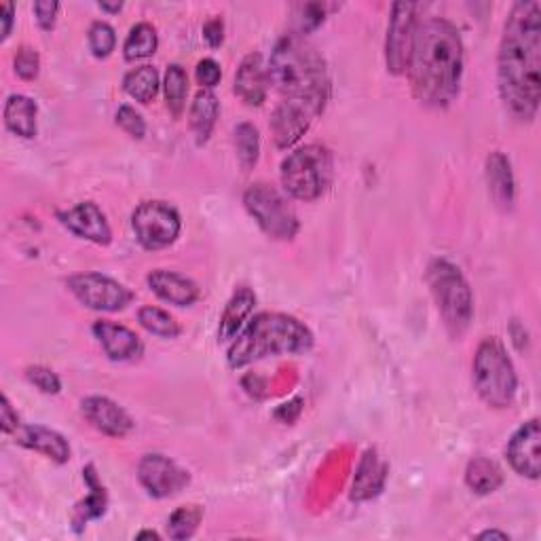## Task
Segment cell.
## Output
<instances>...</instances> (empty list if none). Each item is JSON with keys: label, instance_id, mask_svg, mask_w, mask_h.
Masks as SVG:
<instances>
[{"label": "cell", "instance_id": "1", "mask_svg": "<svg viewBox=\"0 0 541 541\" xmlns=\"http://www.w3.org/2000/svg\"><path fill=\"white\" fill-rule=\"evenodd\" d=\"M499 93L516 119H535L541 100V5L516 3L499 45Z\"/></svg>", "mask_w": 541, "mask_h": 541}, {"label": "cell", "instance_id": "2", "mask_svg": "<svg viewBox=\"0 0 541 541\" xmlns=\"http://www.w3.org/2000/svg\"><path fill=\"white\" fill-rule=\"evenodd\" d=\"M406 72L413 96L421 104L432 108L453 104L463 74V43L457 26L444 17L419 22Z\"/></svg>", "mask_w": 541, "mask_h": 541}, {"label": "cell", "instance_id": "3", "mask_svg": "<svg viewBox=\"0 0 541 541\" xmlns=\"http://www.w3.org/2000/svg\"><path fill=\"white\" fill-rule=\"evenodd\" d=\"M269 77L286 96L284 100H305L322 108L326 106L330 93L326 62L303 39V34L292 32L277 41L271 51Z\"/></svg>", "mask_w": 541, "mask_h": 541}, {"label": "cell", "instance_id": "4", "mask_svg": "<svg viewBox=\"0 0 541 541\" xmlns=\"http://www.w3.org/2000/svg\"><path fill=\"white\" fill-rule=\"evenodd\" d=\"M313 347L311 330L286 313H258L231 341L227 360L231 368H244L269 356L307 353Z\"/></svg>", "mask_w": 541, "mask_h": 541}, {"label": "cell", "instance_id": "5", "mask_svg": "<svg viewBox=\"0 0 541 541\" xmlns=\"http://www.w3.org/2000/svg\"><path fill=\"white\" fill-rule=\"evenodd\" d=\"M427 282L436 298L438 311L451 337L459 339L470 328L474 317V296L468 279L463 277L457 265L446 258L432 260L427 269Z\"/></svg>", "mask_w": 541, "mask_h": 541}, {"label": "cell", "instance_id": "6", "mask_svg": "<svg viewBox=\"0 0 541 541\" xmlns=\"http://www.w3.org/2000/svg\"><path fill=\"white\" fill-rule=\"evenodd\" d=\"M474 385L482 402L491 408H510L516 398L518 377L514 364L506 347L495 337L484 339L476 349Z\"/></svg>", "mask_w": 541, "mask_h": 541}, {"label": "cell", "instance_id": "7", "mask_svg": "<svg viewBox=\"0 0 541 541\" xmlns=\"http://www.w3.org/2000/svg\"><path fill=\"white\" fill-rule=\"evenodd\" d=\"M332 157L320 144H307L290 153L282 163L284 189L301 201H315L328 189Z\"/></svg>", "mask_w": 541, "mask_h": 541}, {"label": "cell", "instance_id": "8", "mask_svg": "<svg viewBox=\"0 0 541 541\" xmlns=\"http://www.w3.org/2000/svg\"><path fill=\"white\" fill-rule=\"evenodd\" d=\"M244 205L269 237L288 241L298 233V216L275 186L256 182L244 193Z\"/></svg>", "mask_w": 541, "mask_h": 541}, {"label": "cell", "instance_id": "9", "mask_svg": "<svg viewBox=\"0 0 541 541\" xmlns=\"http://www.w3.org/2000/svg\"><path fill=\"white\" fill-rule=\"evenodd\" d=\"M132 227L146 250L172 246L180 235L182 222L176 208L165 201H144L132 214Z\"/></svg>", "mask_w": 541, "mask_h": 541}, {"label": "cell", "instance_id": "10", "mask_svg": "<svg viewBox=\"0 0 541 541\" xmlns=\"http://www.w3.org/2000/svg\"><path fill=\"white\" fill-rule=\"evenodd\" d=\"M70 292L77 301L93 311H123L132 305L134 292L123 286L117 279L102 273H79L68 279Z\"/></svg>", "mask_w": 541, "mask_h": 541}, {"label": "cell", "instance_id": "11", "mask_svg": "<svg viewBox=\"0 0 541 541\" xmlns=\"http://www.w3.org/2000/svg\"><path fill=\"white\" fill-rule=\"evenodd\" d=\"M417 11L415 3H396L391 7L387 41H385V60L391 74H404L413 49V39L417 30Z\"/></svg>", "mask_w": 541, "mask_h": 541}, {"label": "cell", "instance_id": "12", "mask_svg": "<svg viewBox=\"0 0 541 541\" xmlns=\"http://www.w3.org/2000/svg\"><path fill=\"white\" fill-rule=\"evenodd\" d=\"M322 106L305 100H284L275 108L271 119V132L279 148H290L301 140L311 123L322 115Z\"/></svg>", "mask_w": 541, "mask_h": 541}, {"label": "cell", "instance_id": "13", "mask_svg": "<svg viewBox=\"0 0 541 541\" xmlns=\"http://www.w3.org/2000/svg\"><path fill=\"white\" fill-rule=\"evenodd\" d=\"M138 480L148 491V495L165 499L178 495L186 484H189L191 476L189 472L178 468L172 459H167L165 455L159 453H151L144 455L142 461L138 463Z\"/></svg>", "mask_w": 541, "mask_h": 541}, {"label": "cell", "instance_id": "14", "mask_svg": "<svg viewBox=\"0 0 541 541\" xmlns=\"http://www.w3.org/2000/svg\"><path fill=\"white\" fill-rule=\"evenodd\" d=\"M508 461L516 474L537 480L541 474V427L537 419L522 425L506 449Z\"/></svg>", "mask_w": 541, "mask_h": 541}, {"label": "cell", "instance_id": "15", "mask_svg": "<svg viewBox=\"0 0 541 541\" xmlns=\"http://www.w3.org/2000/svg\"><path fill=\"white\" fill-rule=\"evenodd\" d=\"M58 218L68 231L87 241H93V244L108 246L110 241H113V231H110L108 220L96 203H79L66 212H60Z\"/></svg>", "mask_w": 541, "mask_h": 541}, {"label": "cell", "instance_id": "16", "mask_svg": "<svg viewBox=\"0 0 541 541\" xmlns=\"http://www.w3.org/2000/svg\"><path fill=\"white\" fill-rule=\"evenodd\" d=\"M81 410L85 419L110 438H125L134 429V419L125 410L104 396H89L83 400Z\"/></svg>", "mask_w": 541, "mask_h": 541}, {"label": "cell", "instance_id": "17", "mask_svg": "<svg viewBox=\"0 0 541 541\" xmlns=\"http://www.w3.org/2000/svg\"><path fill=\"white\" fill-rule=\"evenodd\" d=\"M93 334H96V339L106 351V356L115 362L134 360L142 353L140 337L132 328H127L123 324L98 320L93 324Z\"/></svg>", "mask_w": 541, "mask_h": 541}, {"label": "cell", "instance_id": "18", "mask_svg": "<svg viewBox=\"0 0 541 541\" xmlns=\"http://www.w3.org/2000/svg\"><path fill=\"white\" fill-rule=\"evenodd\" d=\"M146 282L159 298L176 307H189L199 298V286L191 277L180 275L176 271L155 269L148 273Z\"/></svg>", "mask_w": 541, "mask_h": 541}, {"label": "cell", "instance_id": "19", "mask_svg": "<svg viewBox=\"0 0 541 541\" xmlns=\"http://www.w3.org/2000/svg\"><path fill=\"white\" fill-rule=\"evenodd\" d=\"M15 442L24 449L53 459L55 463H66L70 459V444L66 438L45 425H20L15 432Z\"/></svg>", "mask_w": 541, "mask_h": 541}, {"label": "cell", "instance_id": "20", "mask_svg": "<svg viewBox=\"0 0 541 541\" xmlns=\"http://www.w3.org/2000/svg\"><path fill=\"white\" fill-rule=\"evenodd\" d=\"M235 93L248 106H260L267 98V70L260 53H250L241 60L235 74Z\"/></svg>", "mask_w": 541, "mask_h": 541}, {"label": "cell", "instance_id": "21", "mask_svg": "<svg viewBox=\"0 0 541 541\" xmlns=\"http://www.w3.org/2000/svg\"><path fill=\"white\" fill-rule=\"evenodd\" d=\"M385 478H387V463L375 449H368L358 463V472L356 478H353L351 487V499L366 501L377 497L385 487Z\"/></svg>", "mask_w": 541, "mask_h": 541}, {"label": "cell", "instance_id": "22", "mask_svg": "<svg viewBox=\"0 0 541 541\" xmlns=\"http://www.w3.org/2000/svg\"><path fill=\"white\" fill-rule=\"evenodd\" d=\"M254 305H256V294L250 288L235 290L225 307V313H222L220 317L218 341L231 343L237 334L244 330L246 320L254 311Z\"/></svg>", "mask_w": 541, "mask_h": 541}, {"label": "cell", "instance_id": "23", "mask_svg": "<svg viewBox=\"0 0 541 541\" xmlns=\"http://www.w3.org/2000/svg\"><path fill=\"white\" fill-rule=\"evenodd\" d=\"M487 182H489V191L493 201L499 205L501 210H510L514 203V174H512V165L510 159L495 151L487 159Z\"/></svg>", "mask_w": 541, "mask_h": 541}, {"label": "cell", "instance_id": "24", "mask_svg": "<svg viewBox=\"0 0 541 541\" xmlns=\"http://www.w3.org/2000/svg\"><path fill=\"white\" fill-rule=\"evenodd\" d=\"M36 115H39V108L36 102L22 93H13L5 102V123L9 132L20 138H34L36 136Z\"/></svg>", "mask_w": 541, "mask_h": 541}, {"label": "cell", "instance_id": "25", "mask_svg": "<svg viewBox=\"0 0 541 541\" xmlns=\"http://www.w3.org/2000/svg\"><path fill=\"white\" fill-rule=\"evenodd\" d=\"M218 113H220L218 98L210 89H201L195 96L193 106H191V129H193V134L197 136L199 144L208 142L212 129L216 125Z\"/></svg>", "mask_w": 541, "mask_h": 541}, {"label": "cell", "instance_id": "26", "mask_svg": "<svg viewBox=\"0 0 541 541\" xmlns=\"http://www.w3.org/2000/svg\"><path fill=\"white\" fill-rule=\"evenodd\" d=\"M465 482H468V487L474 493L489 495L501 487L503 474L495 461L487 457H476L468 463V470H465Z\"/></svg>", "mask_w": 541, "mask_h": 541}, {"label": "cell", "instance_id": "27", "mask_svg": "<svg viewBox=\"0 0 541 541\" xmlns=\"http://www.w3.org/2000/svg\"><path fill=\"white\" fill-rule=\"evenodd\" d=\"M123 89L129 98L140 104L153 102L159 91V72L153 66H138L129 70L123 79Z\"/></svg>", "mask_w": 541, "mask_h": 541}, {"label": "cell", "instance_id": "28", "mask_svg": "<svg viewBox=\"0 0 541 541\" xmlns=\"http://www.w3.org/2000/svg\"><path fill=\"white\" fill-rule=\"evenodd\" d=\"M83 474L87 478L91 493L87 495L85 501L79 503L77 510H74V525H77V531H81L91 518H100L106 512V501H108L106 491H104L102 484L98 482V476H96V472H93L91 465Z\"/></svg>", "mask_w": 541, "mask_h": 541}, {"label": "cell", "instance_id": "29", "mask_svg": "<svg viewBox=\"0 0 541 541\" xmlns=\"http://www.w3.org/2000/svg\"><path fill=\"white\" fill-rule=\"evenodd\" d=\"M157 45H159V36H157L155 26H151L148 22H140L129 30L125 39V45H123L125 60L127 62L144 60L157 51Z\"/></svg>", "mask_w": 541, "mask_h": 541}, {"label": "cell", "instance_id": "30", "mask_svg": "<svg viewBox=\"0 0 541 541\" xmlns=\"http://www.w3.org/2000/svg\"><path fill=\"white\" fill-rule=\"evenodd\" d=\"M138 322L144 330H148L151 334H155V337H161V339H176L178 334L182 332L174 315H170L165 309L153 307V305L142 307L138 311Z\"/></svg>", "mask_w": 541, "mask_h": 541}, {"label": "cell", "instance_id": "31", "mask_svg": "<svg viewBox=\"0 0 541 541\" xmlns=\"http://www.w3.org/2000/svg\"><path fill=\"white\" fill-rule=\"evenodd\" d=\"M189 91V77L180 64H172L165 72V100L174 117H180Z\"/></svg>", "mask_w": 541, "mask_h": 541}, {"label": "cell", "instance_id": "32", "mask_svg": "<svg viewBox=\"0 0 541 541\" xmlns=\"http://www.w3.org/2000/svg\"><path fill=\"white\" fill-rule=\"evenodd\" d=\"M235 148L244 170H252L260 155V136L252 123H239L235 127Z\"/></svg>", "mask_w": 541, "mask_h": 541}, {"label": "cell", "instance_id": "33", "mask_svg": "<svg viewBox=\"0 0 541 541\" xmlns=\"http://www.w3.org/2000/svg\"><path fill=\"white\" fill-rule=\"evenodd\" d=\"M203 518V510L199 506H184L178 508L167 522V531L172 539H189L195 535L199 522Z\"/></svg>", "mask_w": 541, "mask_h": 541}, {"label": "cell", "instance_id": "34", "mask_svg": "<svg viewBox=\"0 0 541 541\" xmlns=\"http://www.w3.org/2000/svg\"><path fill=\"white\" fill-rule=\"evenodd\" d=\"M117 34L115 28L106 22H93L89 28V49L96 58H108L115 51Z\"/></svg>", "mask_w": 541, "mask_h": 541}, {"label": "cell", "instance_id": "35", "mask_svg": "<svg viewBox=\"0 0 541 541\" xmlns=\"http://www.w3.org/2000/svg\"><path fill=\"white\" fill-rule=\"evenodd\" d=\"M328 5L324 3H307V5H298L296 7V22H298V34H305L309 30H315L317 26H322L328 13Z\"/></svg>", "mask_w": 541, "mask_h": 541}, {"label": "cell", "instance_id": "36", "mask_svg": "<svg viewBox=\"0 0 541 541\" xmlns=\"http://www.w3.org/2000/svg\"><path fill=\"white\" fill-rule=\"evenodd\" d=\"M26 377L28 381L36 387V389H41L43 394H60V389H62V381L60 377L55 375V372L51 368H45V366H30L26 370Z\"/></svg>", "mask_w": 541, "mask_h": 541}, {"label": "cell", "instance_id": "37", "mask_svg": "<svg viewBox=\"0 0 541 541\" xmlns=\"http://www.w3.org/2000/svg\"><path fill=\"white\" fill-rule=\"evenodd\" d=\"M39 68H41V58H39V53H36V49L28 45L20 47V51H17L15 55V72L20 74L24 81H32L39 77Z\"/></svg>", "mask_w": 541, "mask_h": 541}, {"label": "cell", "instance_id": "38", "mask_svg": "<svg viewBox=\"0 0 541 541\" xmlns=\"http://www.w3.org/2000/svg\"><path fill=\"white\" fill-rule=\"evenodd\" d=\"M117 125L132 138H144V134H146V123H144L142 115L129 104H123L117 110Z\"/></svg>", "mask_w": 541, "mask_h": 541}, {"label": "cell", "instance_id": "39", "mask_svg": "<svg viewBox=\"0 0 541 541\" xmlns=\"http://www.w3.org/2000/svg\"><path fill=\"white\" fill-rule=\"evenodd\" d=\"M220 77H222V70H220V64L212 58H205L197 64V81L203 89H212L220 83Z\"/></svg>", "mask_w": 541, "mask_h": 541}, {"label": "cell", "instance_id": "40", "mask_svg": "<svg viewBox=\"0 0 541 541\" xmlns=\"http://www.w3.org/2000/svg\"><path fill=\"white\" fill-rule=\"evenodd\" d=\"M60 5L55 0H36L34 3V15L36 22L43 30H51L55 26V15H58Z\"/></svg>", "mask_w": 541, "mask_h": 541}, {"label": "cell", "instance_id": "41", "mask_svg": "<svg viewBox=\"0 0 541 541\" xmlns=\"http://www.w3.org/2000/svg\"><path fill=\"white\" fill-rule=\"evenodd\" d=\"M0 423H3V432L5 434H15L17 427H20V417L13 410L11 402L7 396H3V406H0Z\"/></svg>", "mask_w": 541, "mask_h": 541}, {"label": "cell", "instance_id": "42", "mask_svg": "<svg viewBox=\"0 0 541 541\" xmlns=\"http://www.w3.org/2000/svg\"><path fill=\"white\" fill-rule=\"evenodd\" d=\"M222 30H225V26H222L220 17H214V20L205 22V26H203V36H205V41L210 43V47L216 49V47L222 45Z\"/></svg>", "mask_w": 541, "mask_h": 541}, {"label": "cell", "instance_id": "43", "mask_svg": "<svg viewBox=\"0 0 541 541\" xmlns=\"http://www.w3.org/2000/svg\"><path fill=\"white\" fill-rule=\"evenodd\" d=\"M0 22H3V30H0V41H7V36L11 34V26H13V5L11 3L0 5Z\"/></svg>", "mask_w": 541, "mask_h": 541}, {"label": "cell", "instance_id": "44", "mask_svg": "<svg viewBox=\"0 0 541 541\" xmlns=\"http://www.w3.org/2000/svg\"><path fill=\"white\" fill-rule=\"evenodd\" d=\"M100 9L102 11H108V13H119L123 9V3H106V0H102Z\"/></svg>", "mask_w": 541, "mask_h": 541}, {"label": "cell", "instance_id": "45", "mask_svg": "<svg viewBox=\"0 0 541 541\" xmlns=\"http://www.w3.org/2000/svg\"><path fill=\"white\" fill-rule=\"evenodd\" d=\"M503 539V541H506V539H510L508 537V533H501V531H484V533H480V539Z\"/></svg>", "mask_w": 541, "mask_h": 541}, {"label": "cell", "instance_id": "46", "mask_svg": "<svg viewBox=\"0 0 541 541\" xmlns=\"http://www.w3.org/2000/svg\"><path fill=\"white\" fill-rule=\"evenodd\" d=\"M144 537H153V539H159V535H157V533H153V531H142V533L138 535V539H144Z\"/></svg>", "mask_w": 541, "mask_h": 541}]
</instances>
